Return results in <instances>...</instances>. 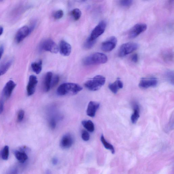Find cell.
Instances as JSON below:
<instances>
[{"label":"cell","instance_id":"1f68e13d","mask_svg":"<svg viewBox=\"0 0 174 174\" xmlns=\"http://www.w3.org/2000/svg\"><path fill=\"white\" fill-rule=\"evenodd\" d=\"M81 137L84 141H89L90 139V135L89 133L85 130H83L81 133Z\"/></svg>","mask_w":174,"mask_h":174},{"label":"cell","instance_id":"3957f363","mask_svg":"<svg viewBox=\"0 0 174 174\" xmlns=\"http://www.w3.org/2000/svg\"><path fill=\"white\" fill-rule=\"evenodd\" d=\"M105 78L101 75H97L86 82L84 86L88 90L91 91L97 90L104 85Z\"/></svg>","mask_w":174,"mask_h":174},{"label":"cell","instance_id":"603a6c76","mask_svg":"<svg viewBox=\"0 0 174 174\" xmlns=\"http://www.w3.org/2000/svg\"><path fill=\"white\" fill-rule=\"evenodd\" d=\"M100 139L101 142H102L103 146H104L105 148L110 150L111 153L113 154H114L115 153V150H114L113 146L112 145L106 141L105 137L103 135L101 136Z\"/></svg>","mask_w":174,"mask_h":174},{"label":"cell","instance_id":"7a4b0ae2","mask_svg":"<svg viewBox=\"0 0 174 174\" xmlns=\"http://www.w3.org/2000/svg\"><path fill=\"white\" fill-rule=\"evenodd\" d=\"M108 60V57L105 54L100 53H93L85 58L83 63L86 66L105 64Z\"/></svg>","mask_w":174,"mask_h":174},{"label":"cell","instance_id":"e575fe53","mask_svg":"<svg viewBox=\"0 0 174 174\" xmlns=\"http://www.w3.org/2000/svg\"><path fill=\"white\" fill-rule=\"evenodd\" d=\"M131 61L134 63H137L139 60V56L138 54H133L131 56Z\"/></svg>","mask_w":174,"mask_h":174},{"label":"cell","instance_id":"d6986e66","mask_svg":"<svg viewBox=\"0 0 174 174\" xmlns=\"http://www.w3.org/2000/svg\"><path fill=\"white\" fill-rule=\"evenodd\" d=\"M162 57L166 62H172L173 60V53L170 50H167L164 51L162 54Z\"/></svg>","mask_w":174,"mask_h":174},{"label":"cell","instance_id":"8992f818","mask_svg":"<svg viewBox=\"0 0 174 174\" xmlns=\"http://www.w3.org/2000/svg\"><path fill=\"white\" fill-rule=\"evenodd\" d=\"M106 26V23L105 21H101L92 31L89 38L91 39L96 40L104 32Z\"/></svg>","mask_w":174,"mask_h":174},{"label":"cell","instance_id":"4fadbf2b","mask_svg":"<svg viewBox=\"0 0 174 174\" xmlns=\"http://www.w3.org/2000/svg\"><path fill=\"white\" fill-rule=\"evenodd\" d=\"M38 83L37 77L34 75H31L27 87V91L28 96H32L34 93Z\"/></svg>","mask_w":174,"mask_h":174},{"label":"cell","instance_id":"7c38bea8","mask_svg":"<svg viewBox=\"0 0 174 174\" xmlns=\"http://www.w3.org/2000/svg\"><path fill=\"white\" fill-rule=\"evenodd\" d=\"M74 142L73 136L70 133H67L62 137L60 142V146L63 149H68L71 148Z\"/></svg>","mask_w":174,"mask_h":174},{"label":"cell","instance_id":"8d00e7d4","mask_svg":"<svg viewBox=\"0 0 174 174\" xmlns=\"http://www.w3.org/2000/svg\"><path fill=\"white\" fill-rule=\"evenodd\" d=\"M4 102L3 100L1 99L0 100V114H1L3 112L4 110Z\"/></svg>","mask_w":174,"mask_h":174},{"label":"cell","instance_id":"ffe728a7","mask_svg":"<svg viewBox=\"0 0 174 174\" xmlns=\"http://www.w3.org/2000/svg\"><path fill=\"white\" fill-rule=\"evenodd\" d=\"M42 62L41 60L33 62L31 65L33 71L37 74H39L42 70Z\"/></svg>","mask_w":174,"mask_h":174},{"label":"cell","instance_id":"f546056e","mask_svg":"<svg viewBox=\"0 0 174 174\" xmlns=\"http://www.w3.org/2000/svg\"><path fill=\"white\" fill-rule=\"evenodd\" d=\"M63 11L62 10H59L54 13L53 17L55 19H60L63 17Z\"/></svg>","mask_w":174,"mask_h":174},{"label":"cell","instance_id":"f35d334b","mask_svg":"<svg viewBox=\"0 0 174 174\" xmlns=\"http://www.w3.org/2000/svg\"><path fill=\"white\" fill-rule=\"evenodd\" d=\"M58 159H57L56 158H53L52 160V163L54 165H56L57 163H58Z\"/></svg>","mask_w":174,"mask_h":174},{"label":"cell","instance_id":"6da1fadb","mask_svg":"<svg viewBox=\"0 0 174 174\" xmlns=\"http://www.w3.org/2000/svg\"><path fill=\"white\" fill-rule=\"evenodd\" d=\"M83 89L79 84L72 83H65L61 84L57 90V94L59 96L75 95Z\"/></svg>","mask_w":174,"mask_h":174},{"label":"cell","instance_id":"52a82bcc","mask_svg":"<svg viewBox=\"0 0 174 174\" xmlns=\"http://www.w3.org/2000/svg\"><path fill=\"white\" fill-rule=\"evenodd\" d=\"M147 28V26L144 23H139L135 25L129 32V37L130 38H136L145 32Z\"/></svg>","mask_w":174,"mask_h":174},{"label":"cell","instance_id":"8fae6325","mask_svg":"<svg viewBox=\"0 0 174 174\" xmlns=\"http://www.w3.org/2000/svg\"><path fill=\"white\" fill-rule=\"evenodd\" d=\"M19 150L14 151V154L17 160L21 163H24L27 160L28 156L26 151L29 149L27 147H22L20 148Z\"/></svg>","mask_w":174,"mask_h":174},{"label":"cell","instance_id":"ab89813d","mask_svg":"<svg viewBox=\"0 0 174 174\" xmlns=\"http://www.w3.org/2000/svg\"><path fill=\"white\" fill-rule=\"evenodd\" d=\"M4 32V29L3 28L0 26V36L2 35V34Z\"/></svg>","mask_w":174,"mask_h":174},{"label":"cell","instance_id":"9a60e30c","mask_svg":"<svg viewBox=\"0 0 174 174\" xmlns=\"http://www.w3.org/2000/svg\"><path fill=\"white\" fill-rule=\"evenodd\" d=\"M59 49L62 55L68 56L71 53L72 47L71 45L66 41L62 40L60 43Z\"/></svg>","mask_w":174,"mask_h":174},{"label":"cell","instance_id":"30bf717a","mask_svg":"<svg viewBox=\"0 0 174 174\" xmlns=\"http://www.w3.org/2000/svg\"><path fill=\"white\" fill-rule=\"evenodd\" d=\"M117 42L118 40L116 38L112 36L107 40L104 41L101 45V49L105 52L111 51L115 48Z\"/></svg>","mask_w":174,"mask_h":174},{"label":"cell","instance_id":"e0dca14e","mask_svg":"<svg viewBox=\"0 0 174 174\" xmlns=\"http://www.w3.org/2000/svg\"><path fill=\"white\" fill-rule=\"evenodd\" d=\"M53 77L52 72H49L45 75L43 82V89L45 92H48L51 89V84Z\"/></svg>","mask_w":174,"mask_h":174},{"label":"cell","instance_id":"74e56055","mask_svg":"<svg viewBox=\"0 0 174 174\" xmlns=\"http://www.w3.org/2000/svg\"><path fill=\"white\" fill-rule=\"evenodd\" d=\"M4 51V47L3 45H1L0 46V60L2 58V57L3 55Z\"/></svg>","mask_w":174,"mask_h":174},{"label":"cell","instance_id":"cb8c5ba5","mask_svg":"<svg viewBox=\"0 0 174 174\" xmlns=\"http://www.w3.org/2000/svg\"><path fill=\"white\" fill-rule=\"evenodd\" d=\"M9 147L8 146H5L2 150L1 152L2 158L4 160H7L9 156Z\"/></svg>","mask_w":174,"mask_h":174},{"label":"cell","instance_id":"5bb4252c","mask_svg":"<svg viewBox=\"0 0 174 174\" xmlns=\"http://www.w3.org/2000/svg\"><path fill=\"white\" fill-rule=\"evenodd\" d=\"M16 86V84L12 80H10L7 82L2 91V94L4 97L6 99H9L11 96L13 91Z\"/></svg>","mask_w":174,"mask_h":174},{"label":"cell","instance_id":"9c48e42d","mask_svg":"<svg viewBox=\"0 0 174 174\" xmlns=\"http://www.w3.org/2000/svg\"><path fill=\"white\" fill-rule=\"evenodd\" d=\"M157 84V80L155 78H142L140 81L139 86L142 89H146L155 87Z\"/></svg>","mask_w":174,"mask_h":174},{"label":"cell","instance_id":"4dcf8cb0","mask_svg":"<svg viewBox=\"0 0 174 174\" xmlns=\"http://www.w3.org/2000/svg\"><path fill=\"white\" fill-rule=\"evenodd\" d=\"M166 77L171 83L174 84V73L172 71H168L166 73Z\"/></svg>","mask_w":174,"mask_h":174},{"label":"cell","instance_id":"277c9868","mask_svg":"<svg viewBox=\"0 0 174 174\" xmlns=\"http://www.w3.org/2000/svg\"><path fill=\"white\" fill-rule=\"evenodd\" d=\"M138 44L133 42H128L123 44L119 49L118 56L124 57L133 52L138 48Z\"/></svg>","mask_w":174,"mask_h":174},{"label":"cell","instance_id":"83f0119b","mask_svg":"<svg viewBox=\"0 0 174 174\" xmlns=\"http://www.w3.org/2000/svg\"><path fill=\"white\" fill-rule=\"evenodd\" d=\"M59 80L60 78L58 75H56L54 77H53L51 82V89L55 87L58 84Z\"/></svg>","mask_w":174,"mask_h":174},{"label":"cell","instance_id":"44dd1931","mask_svg":"<svg viewBox=\"0 0 174 174\" xmlns=\"http://www.w3.org/2000/svg\"><path fill=\"white\" fill-rule=\"evenodd\" d=\"M82 124L87 131L90 132H93L94 131V124L92 121L90 120L83 121L82 122Z\"/></svg>","mask_w":174,"mask_h":174},{"label":"cell","instance_id":"d4e9b609","mask_svg":"<svg viewBox=\"0 0 174 174\" xmlns=\"http://www.w3.org/2000/svg\"><path fill=\"white\" fill-rule=\"evenodd\" d=\"M139 111V110L136 109H134V113L132 114L131 118L132 123L136 124L138 120L140 117Z\"/></svg>","mask_w":174,"mask_h":174},{"label":"cell","instance_id":"ba28073f","mask_svg":"<svg viewBox=\"0 0 174 174\" xmlns=\"http://www.w3.org/2000/svg\"><path fill=\"white\" fill-rule=\"evenodd\" d=\"M31 32L29 27L24 26L18 30L15 36V41L17 43L21 42L30 34Z\"/></svg>","mask_w":174,"mask_h":174},{"label":"cell","instance_id":"b9f144b4","mask_svg":"<svg viewBox=\"0 0 174 174\" xmlns=\"http://www.w3.org/2000/svg\"><path fill=\"white\" fill-rule=\"evenodd\" d=\"M0 76H1V75H0Z\"/></svg>","mask_w":174,"mask_h":174},{"label":"cell","instance_id":"484cf974","mask_svg":"<svg viewBox=\"0 0 174 174\" xmlns=\"http://www.w3.org/2000/svg\"><path fill=\"white\" fill-rule=\"evenodd\" d=\"M71 14L74 19L76 20H78L82 14L81 12L79 9L76 8L74 9L72 12Z\"/></svg>","mask_w":174,"mask_h":174},{"label":"cell","instance_id":"2e32d148","mask_svg":"<svg viewBox=\"0 0 174 174\" xmlns=\"http://www.w3.org/2000/svg\"><path fill=\"white\" fill-rule=\"evenodd\" d=\"M99 106V103L95 101H90L87 106V115L90 117H94Z\"/></svg>","mask_w":174,"mask_h":174},{"label":"cell","instance_id":"d6a6232c","mask_svg":"<svg viewBox=\"0 0 174 174\" xmlns=\"http://www.w3.org/2000/svg\"><path fill=\"white\" fill-rule=\"evenodd\" d=\"M25 112L24 110H20L18 112L17 114V121L18 122H22L24 116Z\"/></svg>","mask_w":174,"mask_h":174},{"label":"cell","instance_id":"7402d4cb","mask_svg":"<svg viewBox=\"0 0 174 174\" xmlns=\"http://www.w3.org/2000/svg\"><path fill=\"white\" fill-rule=\"evenodd\" d=\"M12 63V60H9L5 62L0 67V75L1 76L6 73L10 66H11Z\"/></svg>","mask_w":174,"mask_h":174},{"label":"cell","instance_id":"5b68a950","mask_svg":"<svg viewBox=\"0 0 174 174\" xmlns=\"http://www.w3.org/2000/svg\"><path fill=\"white\" fill-rule=\"evenodd\" d=\"M40 47L41 50L50 52L54 53L58 52L59 48L54 41L50 39H47L41 44Z\"/></svg>","mask_w":174,"mask_h":174},{"label":"cell","instance_id":"ac0fdd59","mask_svg":"<svg viewBox=\"0 0 174 174\" xmlns=\"http://www.w3.org/2000/svg\"><path fill=\"white\" fill-rule=\"evenodd\" d=\"M123 87V83L119 79H117L115 82L108 85L109 89L114 93H117L118 90L122 89Z\"/></svg>","mask_w":174,"mask_h":174},{"label":"cell","instance_id":"836d02e7","mask_svg":"<svg viewBox=\"0 0 174 174\" xmlns=\"http://www.w3.org/2000/svg\"><path fill=\"white\" fill-rule=\"evenodd\" d=\"M57 121L55 118H52L49 121V124L51 128L54 129L56 128V126Z\"/></svg>","mask_w":174,"mask_h":174},{"label":"cell","instance_id":"f1b7e54d","mask_svg":"<svg viewBox=\"0 0 174 174\" xmlns=\"http://www.w3.org/2000/svg\"><path fill=\"white\" fill-rule=\"evenodd\" d=\"M133 1L131 0H124L120 1V5L124 7H129L133 4Z\"/></svg>","mask_w":174,"mask_h":174},{"label":"cell","instance_id":"60d3db41","mask_svg":"<svg viewBox=\"0 0 174 174\" xmlns=\"http://www.w3.org/2000/svg\"><path fill=\"white\" fill-rule=\"evenodd\" d=\"M45 174H51V173L50 171L48 170L47 171Z\"/></svg>","mask_w":174,"mask_h":174},{"label":"cell","instance_id":"4316f807","mask_svg":"<svg viewBox=\"0 0 174 174\" xmlns=\"http://www.w3.org/2000/svg\"><path fill=\"white\" fill-rule=\"evenodd\" d=\"M96 40H93L89 37L86 41L84 44V47L85 49H89L92 48L94 45Z\"/></svg>","mask_w":174,"mask_h":174},{"label":"cell","instance_id":"d590c367","mask_svg":"<svg viewBox=\"0 0 174 174\" xmlns=\"http://www.w3.org/2000/svg\"><path fill=\"white\" fill-rule=\"evenodd\" d=\"M7 174H18V170L16 168L11 169Z\"/></svg>","mask_w":174,"mask_h":174}]
</instances>
